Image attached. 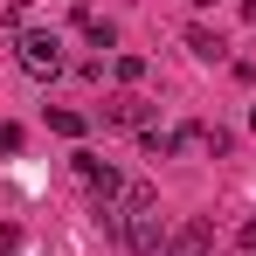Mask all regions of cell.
Segmentation results:
<instances>
[{
  "label": "cell",
  "instance_id": "cell-1",
  "mask_svg": "<svg viewBox=\"0 0 256 256\" xmlns=\"http://www.w3.org/2000/svg\"><path fill=\"white\" fill-rule=\"evenodd\" d=\"M14 62H21L35 84H56V76L70 70V56H62V35H56V28H21V35H14Z\"/></svg>",
  "mask_w": 256,
  "mask_h": 256
},
{
  "label": "cell",
  "instance_id": "cell-2",
  "mask_svg": "<svg viewBox=\"0 0 256 256\" xmlns=\"http://www.w3.org/2000/svg\"><path fill=\"white\" fill-rule=\"evenodd\" d=\"M76 180H84L90 194H104V201H111V194H125V180H118V166H111L104 152H76Z\"/></svg>",
  "mask_w": 256,
  "mask_h": 256
},
{
  "label": "cell",
  "instance_id": "cell-3",
  "mask_svg": "<svg viewBox=\"0 0 256 256\" xmlns=\"http://www.w3.org/2000/svg\"><path fill=\"white\" fill-rule=\"evenodd\" d=\"M208 250H214V228H208V222H180L166 242H160V256H208Z\"/></svg>",
  "mask_w": 256,
  "mask_h": 256
},
{
  "label": "cell",
  "instance_id": "cell-4",
  "mask_svg": "<svg viewBox=\"0 0 256 256\" xmlns=\"http://www.w3.org/2000/svg\"><path fill=\"white\" fill-rule=\"evenodd\" d=\"M104 118H111V125H132V132H146V118H152V104H146V97H111V104H104Z\"/></svg>",
  "mask_w": 256,
  "mask_h": 256
},
{
  "label": "cell",
  "instance_id": "cell-5",
  "mask_svg": "<svg viewBox=\"0 0 256 256\" xmlns=\"http://www.w3.org/2000/svg\"><path fill=\"white\" fill-rule=\"evenodd\" d=\"M187 48H194L201 62H228V42H222L214 28H187Z\"/></svg>",
  "mask_w": 256,
  "mask_h": 256
},
{
  "label": "cell",
  "instance_id": "cell-6",
  "mask_svg": "<svg viewBox=\"0 0 256 256\" xmlns=\"http://www.w3.org/2000/svg\"><path fill=\"white\" fill-rule=\"evenodd\" d=\"M76 28L90 35V48H118V28H111V21H97L90 7H76Z\"/></svg>",
  "mask_w": 256,
  "mask_h": 256
},
{
  "label": "cell",
  "instance_id": "cell-7",
  "mask_svg": "<svg viewBox=\"0 0 256 256\" xmlns=\"http://www.w3.org/2000/svg\"><path fill=\"white\" fill-rule=\"evenodd\" d=\"M201 152H208V160H228V152H236V132L228 125H201Z\"/></svg>",
  "mask_w": 256,
  "mask_h": 256
},
{
  "label": "cell",
  "instance_id": "cell-8",
  "mask_svg": "<svg viewBox=\"0 0 256 256\" xmlns=\"http://www.w3.org/2000/svg\"><path fill=\"white\" fill-rule=\"evenodd\" d=\"M48 132H56V138H84V111L56 104V111H48Z\"/></svg>",
  "mask_w": 256,
  "mask_h": 256
},
{
  "label": "cell",
  "instance_id": "cell-9",
  "mask_svg": "<svg viewBox=\"0 0 256 256\" xmlns=\"http://www.w3.org/2000/svg\"><path fill=\"white\" fill-rule=\"evenodd\" d=\"M138 146H146L152 160H166V152H180V146H173V132H160V125H146V132H138Z\"/></svg>",
  "mask_w": 256,
  "mask_h": 256
},
{
  "label": "cell",
  "instance_id": "cell-10",
  "mask_svg": "<svg viewBox=\"0 0 256 256\" xmlns=\"http://www.w3.org/2000/svg\"><path fill=\"white\" fill-rule=\"evenodd\" d=\"M0 21H7V28L21 35V28H28V0H7V7H0Z\"/></svg>",
  "mask_w": 256,
  "mask_h": 256
},
{
  "label": "cell",
  "instance_id": "cell-11",
  "mask_svg": "<svg viewBox=\"0 0 256 256\" xmlns=\"http://www.w3.org/2000/svg\"><path fill=\"white\" fill-rule=\"evenodd\" d=\"M146 76V56H118V84H138Z\"/></svg>",
  "mask_w": 256,
  "mask_h": 256
},
{
  "label": "cell",
  "instance_id": "cell-12",
  "mask_svg": "<svg viewBox=\"0 0 256 256\" xmlns=\"http://www.w3.org/2000/svg\"><path fill=\"white\" fill-rule=\"evenodd\" d=\"M21 250V228H14V222H0V256H14Z\"/></svg>",
  "mask_w": 256,
  "mask_h": 256
},
{
  "label": "cell",
  "instance_id": "cell-13",
  "mask_svg": "<svg viewBox=\"0 0 256 256\" xmlns=\"http://www.w3.org/2000/svg\"><path fill=\"white\" fill-rule=\"evenodd\" d=\"M236 242H242V250H256V222H242V228H236Z\"/></svg>",
  "mask_w": 256,
  "mask_h": 256
},
{
  "label": "cell",
  "instance_id": "cell-14",
  "mask_svg": "<svg viewBox=\"0 0 256 256\" xmlns=\"http://www.w3.org/2000/svg\"><path fill=\"white\" fill-rule=\"evenodd\" d=\"M187 7H214V0H187Z\"/></svg>",
  "mask_w": 256,
  "mask_h": 256
},
{
  "label": "cell",
  "instance_id": "cell-15",
  "mask_svg": "<svg viewBox=\"0 0 256 256\" xmlns=\"http://www.w3.org/2000/svg\"><path fill=\"white\" fill-rule=\"evenodd\" d=\"M250 125H256V111H250Z\"/></svg>",
  "mask_w": 256,
  "mask_h": 256
}]
</instances>
